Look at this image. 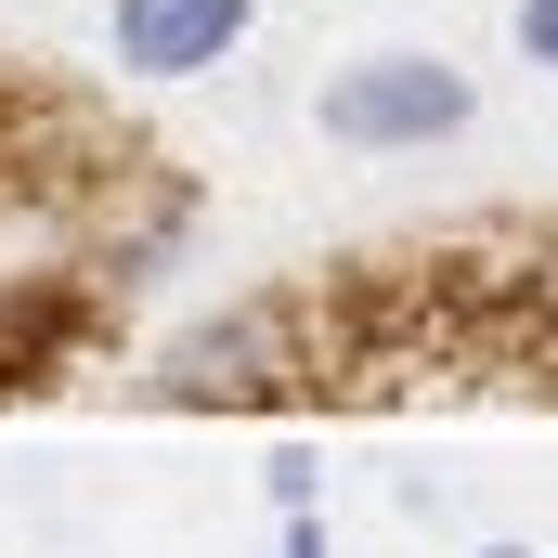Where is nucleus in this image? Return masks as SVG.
<instances>
[{"instance_id":"nucleus-1","label":"nucleus","mask_w":558,"mask_h":558,"mask_svg":"<svg viewBox=\"0 0 558 558\" xmlns=\"http://www.w3.org/2000/svg\"><path fill=\"white\" fill-rule=\"evenodd\" d=\"M118 39L131 65H208L234 39V0H118Z\"/></svg>"},{"instance_id":"nucleus-2","label":"nucleus","mask_w":558,"mask_h":558,"mask_svg":"<svg viewBox=\"0 0 558 558\" xmlns=\"http://www.w3.org/2000/svg\"><path fill=\"white\" fill-rule=\"evenodd\" d=\"M454 105H468L454 78H364V92H338L325 118H338V131H441Z\"/></svg>"},{"instance_id":"nucleus-3","label":"nucleus","mask_w":558,"mask_h":558,"mask_svg":"<svg viewBox=\"0 0 558 558\" xmlns=\"http://www.w3.org/2000/svg\"><path fill=\"white\" fill-rule=\"evenodd\" d=\"M520 39H533V52L558 65V0H520Z\"/></svg>"}]
</instances>
